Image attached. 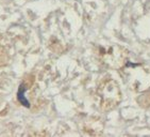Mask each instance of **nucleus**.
I'll return each instance as SVG.
<instances>
[{
    "label": "nucleus",
    "mask_w": 150,
    "mask_h": 137,
    "mask_svg": "<svg viewBox=\"0 0 150 137\" xmlns=\"http://www.w3.org/2000/svg\"><path fill=\"white\" fill-rule=\"evenodd\" d=\"M27 88H28V87H27L26 83H21L20 87H19V89H18V91H17V100L21 105H24L26 107H30L29 101H28L26 98V96H25V92H26Z\"/></svg>",
    "instance_id": "obj_1"
}]
</instances>
